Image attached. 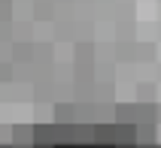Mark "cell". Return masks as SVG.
I'll list each match as a JSON object with an SVG mask.
<instances>
[{"label": "cell", "instance_id": "6da1fadb", "mask_svg": "<svg viewBox=\"0 0 161 148\" xmlns=\"http://www.w3.org/2000/svg\"><path fill=\"white\" fill-rule=\"evenodd\" d=\"M113 142H137V121H113Z\"/></svg>", "mask_w": 161, "mask_h": 148}, {"label": "cell", "instance_id": "7a4b0ae2", "mask_svg": "<svg viewBox=\"0 0 161 148\" xmlns=\"http://www.w3.org/2000/svg\"><path fill=\"white\" fill-rule=\"evenodd\" d=\"M34 142H58V124H34Z\"/></svg>", "mask_w": 161, "mask_h": 148}, {"label": "cell", "instance_id": "3957f363", "mask_svg": "<svg viewBox=\"0 0 161 148\" xmlns=\"http://www.w3.org/2000/svg\"><path fill=\"white\" fill-rule=\"evenodd\" d=\"M91 142H113V121H94L91 124Z\"/></svg>", "mask_w": 161, "mask_h": 148}, {"label": "cell", "instance_id": "277c9868", "mask_svg": "<svg viewBox=\"0 0 161 148\" xmlns=\"http://www.w3.org/2000/svg\"><path fill=\"white\" fill-rule=\"evenodd\" d=\"M137 142H158L155 121H137Z\"/></svg>", "mask_w": 161, "mask_h": 148}, {"label": "cell", "instance_id": "5b68a950", "mask_svg": "<svg viewBox=\"0 0 161 148\" xmlns=\"http://www.w3.org/2000/svg\"><path fill=\"white\" fill-rule=\"evenodd\" d=\"M113 121H137V106L119 103L116 109H113Z\"/></svg>", "mask_w": 161, "mask_h": 148}, {"label": "cell", "instance_id": "8992f818", "mask_svg": "<svg viewBox=\"0 0 161 148\" xmlns=\"http://www.w3.org/2000/svg\"><path fill=\"white\" fill-rule=\"evenodd\" d=\"M12 142H34V127L15 124V127H12Z\"/></svg>", "mask_w": 161, "mask_h": 148}, {"label": "cell", "instance_id": "52a82bcc", "mask_svg": "<svg viewBox=\"0 0 161 148\" xmlns=\"http://www.w3.org/2000/svg\"><path fill=\"white\" fill-rule=\"evenodd\" d=\"M73 142H91V127L73 121Z\"/></svg>", "mask_w": 161, "mask_h": 148}, {"label": "cell", "instance_id": "ba28073f", "mask_svg": "<svg viewBox=\"0 0 161 148\" xmlns=\"http://www.w3.org/2000/svg\"><path fill=\"white\" fill-rule=\"evenodd\" d=\"M55 115H58V118H55L58 124H70V121H76V118H73V115H76V109H70V106H58V109H55Z\"/></svg>", "mask_w": 161, "mask_h": 148}, {"label": "cell", "instance_id": "9c48e42d", "mask_svg": "<svg viewBox=\"0 0 161 148\" xmlns=\"http://www.w3.org/2000/svg\"><path fill=\"white\" fill-rule=\"evenodd\" d=\"M31 54H34V48H31V45H21V43L15 45V58H18V61H27Z\"/></svg>", "mask_w": 161, "mask_h": 148}, {"label": "cell", "instance_id": "30bf717a", "mask_svg": "<svg viewBox=\"0 0 161 148\" xmlns=\"http://www.w3.org/2000/svg\"><path fill=\"white\" fill-rule=\"evenodd\" d=\"M152 85H140V100H152Z\"/></svg>", "mask_w": 161, "mask_h": 148}, {"label": "cell", "instance_id": "8fae6325", "mask_svg": "<svg viewBox=\"0 0 161 148\" xmlns=\"http://www.w3.org/2000/svg\"><path fill=\"white\" fill-rule=\"evenodd\" d=\"M0 142H12V127H0Z\"/></svg>", "mask_w": 161, "mask_h": 148}, {"label": "cell", "instance_id": "7c38bea8", "mask_svg": "<svg viewBox=\"0 0 161 148\" xmlns=\"http://www.w3.org/2000/svg\"><path fill=\"white\" fill-rule=\"evenodd\" d=\"M79 61H91V48H88V45H82V48H79Z\"/></svg>", "mask_w": 161, "mask_h": 148}, {"label": "cell", "instance_id": "4fadbf2b", "mask_svg": "<svg viewBox=\"0 0 161 148\" xmlns=\"http://www.w3.org/2000/svg\"><path fill=\"white\" fill-rule=\"evenodd\" d=\"M116 148H137V142H113Z\"/></svg>", "mask_w": 161, "mask_h": 148}, {"label": "cell", "instance_id": "5bb4252c", "mask_svg": "<svg viewBox=\"0 0 161 148\" xmlns=\"http://www.w3.org/2000/svg\"><path fill=\"white\" fill-rule=\"evenodd\" d=\"M73 148H94V142H73Z\"/></svg>", "mask_w": 161, "mask_h": 148}, {"label": "cell", "instance_id": "9a60e30c", "mask_svg": "<svg viewBox=\"0 0 161 148\" xmlns=\"http://www.w3.org/2000/svg\"><path fill=\"white\" fill-rule=\"evenodd\" d=\"M158 142H137V148H155Z\"/></svg>", "mask_w": 161, "mask_h": 148}, {"label": "cell", "instance_id": "2e32d148", "mask_svg": "<svg viewBox=\"0 0 161 148\" xmlns=\"http://www.w3.org/2000/svg\"><path fill=\"white\" fill-rule=\"evenodd\" d=\"M31 148H52L49 142H31Z\"/></svg>", "mask_w": 161, "mask_h": 148}, {"label": "cell", "instance_id": "e0dca14e", "mask_svg": "<svg viewBox=\"0 0 161 148\" xmlns=\"http://www.w3.org/2000/svg\"><path fill=\"white\" fill-rule=\"evenodd\" d=\"M94 148H116L113 142H94Z\"/></svg>", "mask_w": 161, "mask_h": 148}, {"label": "cell", "instance_id": "ac0fdd59", "mask_svg": "<svg viewBox=\"0 0 161 148\" xmlns=\"http://www.w3.org/2000/svg\"><path fill=\"white\" fill-rule=\"evenodd\" d=\"M12 148H31V142H12Z\"/></svg>", "mask_w": 161, "mask_h": 148}, {"label": "cell", "instance_id": "d6986e66", "mask_svg": "<svg viewBox=\"0 0 161 148\" xmlns=\"http://www.w3.org/2000/svg\"><path fill=\"white\" fill-rule=\"evenodd\" d=\"M0 148H12V142H0Z\"/></svg>", "mask_w": 161, "mask_h": 148}, {"label": "cell", "instance_id": "ffe728a7", "mask_svg": "<svg viewBox=\"0 0 161 148\" xmlns=\"http://www.w3.org/2000/svg\"><path fill=\"white\" fill-rule=\"evenodd\" d=\"M155 148H161V142H158V145H155Z\"/></svg>", "mask_w": 161, "mask_h": 148}, {"label": "cell", "instance_id": "44dd1931", "mask_svg": "<svg viewBox=\"0 0 161 148\" xmlns=\"http://www.w3.org/2000/svg\"><path fill=\"white\" fill-rule=\"evenodd\" d=\"M3 3H6V0H3Z\"/></svg>", "mask_w": 161, "mask_h": 148}, {"label": "cell", "instance_id": "7402d4cb", "mask_svg": "<svg viewBox=\"0 0 161 148\" xmlns=\"http://www.w3.org/2000/svg\"><path fill=\"white\" fill-rule=\"evenodd\" d=\"M158 121H161V118H158Z\"/></svg>", "mask_w": 161, "mask_h": 148}]
</instances>
